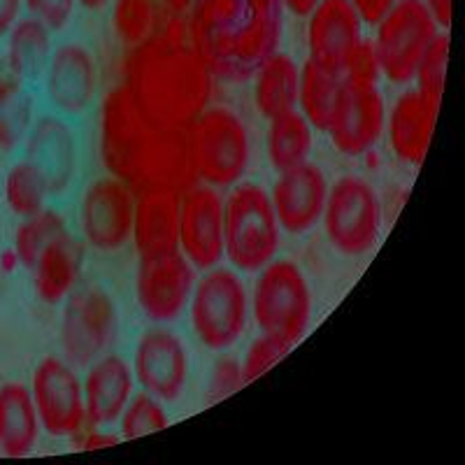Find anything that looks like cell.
I'll list each match as a JSON object with an SVG mask.
<instances>
[{"mask_svg": "<svg viewBox=\"0 0 465 465\" xmlns=\"http://www.w3.org/2000/svg\"><path fill=\"white\" fill-rule=\"evenodd\" d=\"M165 7L174 15H182V12H189L191 5H193V0H163Z\"/></svg>", "mask_w": 465, "mask_h": 465, "instance_id": "cell-45", "label": "cell"}, {"mask_svg": "<svg viewBox=\"0 0 465 465\" xmlns=\"http://www.w3.org/2000/svg\"><path fill=\"white\" fill-rule=\"evenodd\" d=\"M101 156L112 177L135 193L152 189L186 191L198 184L186 128L153 124L138 110L126 86H114L101 110Z\"/></svg>", "mask_w": 465, "mask_h": 465, "instance_id": "cell-2", "label": "cell"}, {"mask_svg": "<svg viewBox=\"0 0 465 465\" xmlns=\"http://www.w3.org/2000/svg\"><path fill=\"white\" fill-rule=\"evenodd\" d=\"M291 349H293V342H289V340L280 338V335L261 333V338H256L252 342V347L247 349L242 365H240L242 368L244 384H252L261 375H265L270 368H275L289 354Z\"/></svg>", "mask_w": 465, "mask_h": 465, "instance_id": "cell-36", "label": "cell"}, {"mask_svg": "<svg viewBox=\"0 0 465 465\" xmlns=\"http://www.w3.org/2000/svg\"><path fill=\"white\" fill-rule=\"evenodd\" d=\"M133 375L143 391L163 402L177 401L189 381V351L184 342L168 328L147 331L135 347Z\"/></svg>", "mask_w": 465, "mask_h": 465, "instance_id": "cell-16", "label": "cell"}, {"mask_svg": "<svg viewBox=\"0 0 465 465\" xmlns=\"http://www.w3.org/2000/svg\"><path fill=\"white\" fill-rule=\"evenodd\" d=\"M254 284L252 314L261 333L296 344L312 322V291L302 270L291 261H270Z\"/></svg>", "mask_w": 465, "mask_h": 465, "instance_id": "cell-6", "label": "cell"}, {"mask_svg": "<svg viewBox=\"0 0 465 465\" xmlns=\"http://www.w3.org/2000/svg\"><path fill=\"white\" fill-rule=\"evenodd\" d=\"M40 430L31 389L16 381L0 386V454L7 459L31 454Z\"/></svg>", "mask_w": 465, "mask_h": 465, "instance_id": "cell-25", "label": "cell"}, {"mask_svg": "<svg viewBox=\"0 0 465 465\" xmlns=\"http://www.w3.org/2000/svg\"><path fill=\"white\" fill-rule=\"evenodd\" d=\"M31 396L45 433L70 438L84 429V386L68 361L56 356L40 361L33 372Z\"/></svg>", "mask_w": 465, "mask_h": 465, "instance_id": "cell-11", "label": "cell"}, {"mask_svg": "<svg viewBox=\"0 0 465 465\" xmlns=\"http://www.w3.org/2000/svg\"><path fill=\"white\" fill-rule=\"evenodd\" d=\"M393 3H396V0H351V5L356 7V12H359L361 19H363L365 24L380 22Z\"/></svg>", "mask_w": 465, "mask_h": 465, "instance_id": "cell-40", "label": "cell"}, {"mask_svg": "<svg viewBox=\"0 0 465 465\" xmlns=\"http://www.w3.org/2000/svg\"><path fill=\"white\" fill-rule=\"evenodd\" d=\"M52 31L37 19H19L16 26L7 33L5 68L19 80H33L43 73L52 56Z\"/></svg>", "mask_w": 465, "mask_h": 465, "instance_id": "cell-27", "label": "cell"}, {"mask_svg": "<svg viewBox=\"0 0 465 465\" xmlns=\"http://www.w3.org/2000/svg\"><path fill=\"white\" fill-rule=\"evenodd\" d=\"M119 442L116 438H112V435H101V433H94L86 438V442L82 444V450H103V447H114V444Z\"/></svg>", "mask_w": 465, "mask_h": 465, "instance_id": "cell-44", "label": "cell"}, {"mask_svg": "<svg viewBox=\"0 0 465 465\" xmlns=\"http://www.w3.org/2000/svg\"><path fill=\"white\" fill-rule=\"evenodd\" d=\"M180 252L203 272L223 259V201L214 186L198 182L182 191Z\"/></svg>", "mask_w": 465, "mask_h": 465, "instance_id": "cell-15", "label": "cell"}, {"mask_svg": "<svg viewBox=\"0 0 465 465\" xmlns=\"http://www.w3.org/2000/svg\"><path fill=\"white\" fill-rule=\"evenodd\" d=\"M375 26L377 35L372 45L381 74L393 84H410L419 61L440 35L433 15L423 5V0H396Z\"/></svg>", "mask_w": 465, "mask_h": 465, "instance_id": "cell-8", "label": "cell"}, {"mask_svg": "<svg viewBox=\"0 0 465 465\" xmlns=\"http://www.w3.org/2000/svg\"><path fill=\"white\" fill-rule=\"evenodd\" d=\"M319 3H322V0H282L284 10H289L291 15H296V16H307L314 7L319 5Z\"/></svg>", "mask_w": 465, "mask_h": 465, "instance_id": "cell-43", "label": "cell"}, {"mask_svg": "<svg viewBox=\"0 0 465 465\" xmlns=\"http://www.w3.org/2000/svg\"><path fill=\"white\" fill-rule=\"evenodd\" d=\"M384 124L386 107L377 84L344 80L326 131L335 149L344 156L371 152L384 133Z\"/></svg>", "mask_w": 465, "mask_h": 465, "instance_id": "cell-13", "label": "cell"}, {"mask_svg": "<svg viewBox=\"0 0 465 465\" xmlns=\"http://www.w3.org/2000/svg\"><path fill=\"white\" fill-rule=\"evenodd\" d=\"M82 261H84L82 244L70 232L54 240L31 268L35 296L47 305L65 301L80 280Z\"/></svg>", "mask_w": 465, "mask_h": 465, "instance_id": "cell-24", "label": "cell"}, {"mask_svg": "<svg viewBox=\"0 0 465 465\" xmlns=\"http://www.w3.org/2000/svg\"><path fill=\"white\" fill-rule=\"evenodd\" d=\"M438 112L423 101L417 89L401 95L389 116V143L393 153L407 165H421L433 140Z\"/></svg>", "mask_w": 465, "mask_h": 465, "instance_id": "cell-23", "label": "cell"}, {"mask_svg": "<svg viewBox=\"0 0 465 465\" xmlns=\"http://www.w3.org/2000/svg\"><path fill=\"white\" fill-rule=\"evenodd\" d=\"M124 440H138L143 435L159 433L168 426V414L163 410V401L152 393L143 391L128 401L126 410L119 417Z\"/></svg>", "mask_w": 465, "mask_h": 465, "instance_id": "cell-35", "label": "cell"}, {"mask_svg": "<svg viewBox=\"0 0 465 465\" xmlns=\"http://www.w3.org/2000/svg\"><path fill=\"white\" fill-rule=\"evenodd\" d=\"M186 28L212 74L242 84L280 52L284 5L282 0H193Z\"/></svg>", "mask_w": 465, "mask_h": 465, "instance_id": "cell-3", "label": "cell"}, {"mask_svg": "<svg viewBox=\"0 0 465 465\" xmlns=\"http://www.w3.org/2000/svg\"><path fill=\"white\" fill-rule=\"evenodd\" d=\"M312 131L305 116L298 110L270 119L268 126V159L277 173L310 161Z\"/></svg>", "mask_w": 465, "mask_h": 465, "instance_id": "cell-29", "label": "cell"}, {"mask_svg": "<svg viewBox=\"0 0 465 465\" xmlns=\"http://www.w3.org/2000/svg\"><path fill=\"white\" fill-rule=\"evenodd\" d=\"M196 286V268L182 252L140 259L135 293L147 319L170 323L184 312Z\"/></svg>", "mask_w": 465, "mask_h": 465, "instance_id": "cell-14", "label": "cell"}, {"mask_svg": "<svg viewBox=\"0 0 465 465\" xmlns=\"http://www.w3.org/2000/svg\"><path fill=\"white\" fill-rule=\"evenodd\" d=\"M342 77L359 84H377L381 77V65L377 58L375 45L361 40L342 65Z\"/></svg>", "mask_w": 465, "mask_h": 465, "instance_id": "cell-37", "label": "cell"}, {"mask_svg": "<svg viewBox=\"0 0 465 465\" xmlns=\"http://www.w3.org/2000/svg\"><path fill=\"white\" fill-rule=\"evenodd\" d=\"M423 5L429 7L440 28L451 26V0H423Z\"/></svg>", "mask_w": 465, "mask_h": 465, "instance_id": "cell-42", "label": "cell"}, {"mask_svg": "<svg viewBox=\"0 0 465 465\" xmlns=\"http://www.w3.org/2000/svg\"><path fill=\"white\" fill-rule=\"evenodd\" d=\"M328 242L344 256H361L371 252L380 240L381 203L371 182L356 174L340 177L328 189L322 214Z\"/></svg>", "mask_w": 465, "mask_h": 465, "instance_id": "cell-9", "label": "cell"}, {"mask_svg": "<svg viewBox=\"0 0 465 465\" xmlns=\"http://www.w3.org/2000/svg\"><path fill=\"white\" fill-rule=\"evenodd\" d=\"M33 98L15 73L0 68V152H12L31 131Z\"/></svg>", "mask_w": 465, "mask_h": 465, "instance_id": "cell-30", "label": "cell"}, {"mask_svg": "<svg viewBox=\"0 0 465 465\" xmlns=\"http://www.w3.org/2000/svg\"><path fill=\"white\" fill-rule=\"evenodd\" d=\"M124 86L147 119L186 128L210 105L214 74L196 49L189 28L173 19L133 47L124 64Z\"/></svg>", "mask_w": 465, "mask_h": 465, "instance_id": "cell-1", "label": "cell"}, {"mask_svg": "<svg viewBox=\"0 0 465 465\" xmlns=\"http://www.w3.org/2000/svg\"><path fill=\"white\" fill-rule=\"evenodd\" d=\"M65 232L68 228H65L64 217L54 210H40L33 217H26L15 232L16 261L26 270H31L45 249Z\"/></svg>", "mask_w": 465, "mask_h": 465, "instance_id": "cell-31", "label": "cell"}, {"mask_svg": "<svg viewBox=\"0 0 465 465\" xmlns=\"http://www.w3.org/2000/svg\"><path fill=\"white\" fill-rule=\"evenodd\" d=\"M180 196L168 189L135 193L131 238L140 259L180 252Z\"/></svg>", "mask_w": 465, "mask_h": 465, "instance_id": "cell-19", "label": "cell"}, {"mask_svg": "<svg viewBox=\"0 0 465 465\" xmlns=\"http://www.w3.org/2000/svg\"><path fill=\"white\" fill-rule=\"evenodd\" d=\"M49 196V189L45 184L43 174L37 173L26 159L12 165L5 177V203L12 214L16 217H33L40 210H45V198Z\"/></svg>", "mask_w": 465, "mask_h": 465, "instance_id": "cell-32", "label": "cell"}, {"mask_svg": "<svg viewBox=\"0 0 465 465\" xmlns=\"http://www.w3.org/2000/svg\"><path fill=\"white\" fill-rule=\"evenodd\" d=\"M110 0H77V5L86 7V10H103Z\"/></svg>", "mask_w": 465, "mask_h": 465, "instance_id": "cell-46", "label": "cell"}, {"mask_svg": "<svg viewBox=\"0 0 465 465\" xmlns=\"http://www.w3.org/2000/svg\"><path fill=\"white\" fill-rule=\"evenodd\" d=\"M61 347L73 368H89L105 356L119 333L116 302L103 289L73 291L65 298Z\"/></svg>", "mask_w": 465, "mask_h": 465, "instance_id": "cell-10", "label": "cell"}, {"mask_svg": "<svg viewBox=\"0 0 465 465\" xmlns=\"http://www.w3.org/2000/svg\"><path fill=\"white\" fill-rule=\"evenodd\" d=\"M191 163L198 182L207 186H235L252 159L244 122L228 107H205L186 126Z\"/></svg>", "mask_w": 465, "mask_h": 465, "instance_id": "cell-5", "label": "cell"}, {"mask_svg": "<svg viewBox=\"0 0 465 465\" xmlns=\"http://www.w3.org/2000/svg\"><path fill=\"white\" fill-rule=\"evenodd\" d=\"M24 7L49 31H61L73 19L77 0H24Z\"/></svg>", "mask_w": 465, "mask_h": 465, "instance_id": "cell-38", "label": "cell"}, {"mask_svg": "<svg viewBox=\"0 0 465 465\" xmlns=\"http://www.w3.org/2000/svg\"><path fill=\"white\" fill-rule=\"evenodd\" d=\"M447 65H450V37L440 33L435 37V43L429 47V52L423 54L417 65V73H414V82H417L414 89L435 110H440V101H442Z\"/></svg>", "mask_w": 465, "mask_h": 465, "instance_id": "cell-34", "label": "cell"}, {"mask_svg": "<svg viewBox=\"0 0 465 465\" xmlns=\"http://www.w3.org/2000/svg\"><path fill=\"white\" fill-rule=\"evenodd\" d=\"M328 189L331 184L317 163L305 161L301 165L282 170L270 191V203L275 207L282 231L291 235L312 231L322 222Z\"/></svg>", "mask_w": 465, "mask_h": 465, "instance_id": "cell-17", "label": "cell"}, {"mask_svg": "<svg viewBox=\"0 0 465 465\" xmlns=\"http://www.w3.org/2000/svg\"><path fill=\"white\" fill-rule=\"evenodd\" d=\"M344 77L335 70L322 68V65L307 61L301 70V86H298V105L301 114L305 116L314 131H328L331 116H333L335 103H338L340 89Z\"/></svg>", "mask_w": 465, "mask_h": 465, "instance_id": "cell-28", "label": "cell"}, {"mask_svg": "<svg viewBox=\"0 0 465 465\" xmlns=\"http://www.w3.org/2000/svg\"><path fill=\"white\" fill-rule=\"evenodd\" d=\"M193 333L207 349L223 351L238 342L247 328L249 298L238 272L210 268L196 280L189 301Z\"/></svg>", "mask_w": 465, "mask_h": 465, "instance_id": "cell-7", "label": "cell"}, {"mask_svg": "<svg viewBox=\"0 0 465 465\" xmlns=\"http://www.w3.org/2000/svg\"><path fill=\"white\" fill-rule=\"evenodd\" d=\"M298 86H301V70L296 61L277 52L254 74L256 110L268 122L286 112L298 110Z\"/></svg>", "mask_w": 465, "mask_h": 465, "instance_id": "cell-26", "label": "cell"}, {"mask_svg": "<svg viewBox=\"0 0 465 465\" xmlns=\"http://www.w3.org/2000/svg\"><path fill=\"white\" fill-rule=\"evenodd\" d=\"M135 191L116 177H103L89 184L82 198L80 223L84 240L94 249L119 252L133 235Z\"/></svg>", "mask_w": 465, "mask_h": 465, "instance_id": "cell-12", "label": "cell"}, {"mask_svg": "<svg viewBox=\"0 0 465 465\" xmlns=\"http://www.w3.org/2000/svg\"><path fill=\"white\" fill-rule=\"evenodd\" d=\"M98 84L95 61L82 45H61L47 64V95L56 110L82 114L91 105Z\"/></svg>", "mask_w": 465, "mask_h": 465, "instance_id": "cell-20", "label": "cell"}, {"mask_svg": "<svg viewBox=\"0 0 465 465\" xmlns=\"http://www.w3.org/2000/svg\"><path fill=\"white\" fill-rule=\"evenodd\" d=\"M26 161L43 174L49 193L68 189L77 165V144L68 124L56 116H43L28 131Z\"/></svg>", "mask_w": 465, "mask_h": 465, "instance_id": "cell-22", "label": "cell"}, {"mask_svg": "<svg viewBox=\"0 0 465 465\" xmlns=\"http://www.w3.org/2000/svg\"><path fill=\"white\" fill-rule=\"evenodd\" d=\"M82 386H84L86 423L101 429V426L119 421L128 401L133 398L135 375L122 356L107 351L105 356L89 365Z\"/></svg>", "mask_w": 465, "mask_h": 465, "instance_id": "cell-21", "label": "cell"}, {"mask_svg": "<svg viewBox=\"0 0 465 465\" xmlns=\"http://www.w3.org/2000/svg\"><path fill=\"white\" fill-rule=\"evenodd\" d=\"M361 26L363 19L351 0H322L307 15V61L342 74L347 56L363 40Z\"/></svg>", "mask_w": 465, "mask_h": 465, "instance_id": "cell-18", "label": "cell"}, {"mask_svg": "<svg viewBox=\"0 0 465 465\" xmlns=\"http://www.w3.org/2000/svg\"><path fill=\"white\" fill-rule=\"evenodd\" d=\"M282 226L275 207L256 184H238L223 203V256L235 270L259 272L275 261Z\"/></svg>", "mask_w": 465, "mask_h": 465, "instance_id": "cell-4", "label": "cell"}, {"mask_svg": "<svg viewBox=\"0 0 465 465\" xmlns=\"http://www.w3.org/2000/svg\"><path fill=\"white\" fill-rule=\"evenodd\" d=\"M242 384V368H240L238 361H219L214 372H212L210 389H207V402H217L222 401L223 396H231V393L235 391V389H240Z\"/></svg>", "mask_w": 465, "mask_h": 465, "instance_id": "cell-39", "label": "cell"}, {"mask_svg": "<svg viewBox=\"0 0 465 465\" xmlns=\"http://www.w3.org/2000/svg\"><path fill=\"white\" fill-rule=\"evenodd\" d=\"M112 26L124 45L138 47L156 31V10L152 0H114Z\"/></svg>", "mask_w": 465, "mask_h": 465, "instance_id": "cell-33", "label": "cell"}, {"mask_svg": "<svg viewBox=\"0 0 465 465\" xmlns=\"http://www.w3.org/2000/svg\"><path fill=\"white\" fill-rule=\"evenodd\" d=\"M24 0H0V37H7V33L22 19Z\"/></svg>", "mask_w": 465, "mask_h": 465, "instance_id": "cell-41", "label": "cell"}]
</instances>
